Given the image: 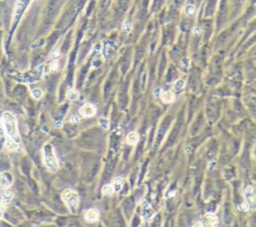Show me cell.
<instances>
[{"label":"cell","instance_id":"cell-1","mask_svg":"<svg viewBox=\"0 0 256 227\" xmlns=\"http://www.w3.org/2000/svg\"><path fill=\"white\" fill-rule=\"evenodd\" d=\"M2 124L5 129V132L8 134L9 137L13 139L18 138V128L17 121L15 115L10 111H5L2 114Z\"/></svg>","mask_w":256,"mask_h":227},{"label":"cell","instance_id":"cell-2","mask_svg":"<svg viewBox=\"0 0 256 227\" xmlns=\"http://www.w3.org/2000/svg\"><path fill=\"white\" fill-rule=\"evenodd\" d=\"M43 157H44V163L47 166V168L55 172L59 168V163L56 158V155L54 153V149L51 144H45L43 147Z\"/></svg>","mask_w":256,"mask_h":227},{"label":"cell","instance_id":"cell-3","mask_svg":"<svg viewBox=\"0 0 256 227\" xmlns=\"http://www.w3.org/2000/svg\"><path fill=\"white\" fill-rule=\"evenodd\" d=\"M63 202L70 208L71 210L75 211L77 209L79 203V195L76 191L72 189H65L61 194Z\"/></svg>","mask_w":256,"mask_h":227},{"label":"cell","instance_id":"cell-4","mask_svg":"<svg viewBox=\"0 0 256 227\" xmlns=\"http://www.w3.org/2000/svg\"><path fill=\"white\" fill-rule=\"evenodd\" d=\"M41 73H42V68H38V69L36 71H34V72L24 74L20 79H18V80L21 81V82H26V83L37 82L41 76Z\"/></svg>","mask_w":256,"mask_h":227},{"label":"cell","instance_id":"cell-5","mask_svg":"<svg viewBox=\"0 0 256 227\" xmlns=\"http://www.w3.org/2000/svg\"><path fill=\"white\" fill-rule=\"evenodd\" d=\"M79 111L83 117H92L96 113V106L91 103H86L80 108Z\"/></svg>","mask_w":256,"mask_h":227},{"label":"cell","instance_id":"cell-6","mask_svg":"<svg viewBox=\"0 0 256 227\" xmlns=\"http://www.w3.org/2000/svg\"><path fill=\"white\" fill-rule=\"evenodd\" d=\"M13 182V176L9 172H3L0 174V188H6L11 185Z\"/></svg>","mask_w":256,"mask_h":227},{"label":"cell","instance_id":"cell-7","mask_svg":"<svg viewBox=\"0 0 256 227\" xmlns=\"http://www.w3.org/2000/svg\"><path fill=\"white\" fill-rule=\"evenodd\" d=\"M99 217V212L97 209H94V208H91V209H88L84 214V218H85L86 221L88 222H94L96 221Z\"/></svg>","mask_w":256,"mask_h":227},{"label":"cell","instance_id":"cell-8","mask_svg":"<svg viewBox=\"0 0 256 227\" xmlns=\"http://www.w3.org/2000/svg\"><path fill=\"white\" fill-rule=\"evenodd\" d=\"M203 221L205 222L204 225L215 226L218 223V218L217 216L212 214V213H206V214L203 215Z\"/></svg>","mask_w":256,"mask_h":227},{"label":"cell","instance_id":"cell-9","mask_svg":"<svg viewBox=\"0 0 256 227\" xmlns=\"http://www.w3.org/2000/svg\"><path fill=\"white\" fill-rule=\"evenodd\" d=\"M5 146H6V148L11 152H16L19 150V145H18V143H16L15 139L11 138V137H9V138L5 141Z\"/></svg>","mask_w":256,"mask_h":227},{"label":"cell","instance_id":"cell-10","mask_svg":"<svg viewBox=\"0 0 256 227\" xmlns=\"http://www.w3.org/2000/svg\"><path fill=\"white\" fill-rule=\"evenodd\" d=\"M245 197L249 203H254L256 200V193L252 186H248L245 190Z\"/></svg>","mask_w":256,"mask_h":227},{"label":"cell","instance_id":"cell-11","mask_svg":"<svg viewBox=\"0 0 256 227\" xmlns=\"http://www.w3.org/2000/svg\"><path fill=\"white\" fill-rule=\"evenodd\" d=\"M139 139V135L137 132H130L127 135V138H126V142L129 145H135L137 142H138Z\"/></svg>","mask_w":256,"mask_h":227},{"label":"cell","instance_id":"cell-12","mask_svg":"<svg viewBox=\"0 0 256 227\" xmlns=\"http://www.w3.org/2000/svg\"><path fill=\"white\" fill-rule=\"evenodd\" d=\"M66 97L70 101H75L79 97V92L78 90H76L75 88H70V89H68L66 92Z\"/></svg>","mask_w":256,"mask_h":227},{"label":"cell","instance_id":"cell-13","mask_svg":"<svg viewBox=\"0 0 256 227\" xmlns=\"http://www.w3.org/2000/svg\"><path fill=\"white\" fill-rule=\"evenodd\" d=\"M161 97H162L163 101L167 102V103H170V102L174 101V99H175V96H174L173 92H171V91L163 92V93L161 94Z\"/></svg>","mask_w":256,"mask_h":227},{"label":"cell","instance_id":"cell-14","mask_svg":"<svg viewBox=\"0 0 256 227\" xmlns=\"http://www.w3.org/2000/svg\"><path fill=\"white\" fill-rule=\"evenodd\" d=\"M123 183H124V181H123V179L121 178V177L115 178L114 181H113V184H112L113 188H114V192L120 191L121 188L123 187Z\"/></svg>","mask_w":256,"mask_h":227},{"label":"cell","instance_id":"cell-15","mask_svg":"<svg viewBox=\"0 0 256 227\" xmlns=\"http://www.w3.org/2000/svg\"><path fill=\"white\" fill-rule=\"evenodd\" d=\"M5 144V129L3 127V124L0 121V150L3 148Z\"/></svg>","mask_w":256,"mask_h":227},{"label":"cell","instance_id":"cell-16","mask_svg":"<svg viewBox=\"0 0 256 227\" xmlns=\"http://www.w3.org/2000/svg\"><path fill=\"white\" fill-rule=\"evenodd\" d=\"M2 199H3L4 201H6L7 203L10 202L13 199V192L11 190H5L3 192V194H2Z\"/></svg>","mask_w":256,"mask_h":227},{"label":"cell","instance_id":"cell-17","mask_svg":"<svg viewBox=\"0 0 256 227\" xmlns=\"http://www.w3.org/2000/svg\"><path fill=\"white\" fill-rule=\"evenodd\" d=\"M102 192H103L104 195L110 196V195L114 192V188H113V186L110 185V184H106V185H104L103 188H102Z\"/></svg>","mask_w":256,"mask_h":227},{"label":"cell","instance_id":"cell-18","mask_svg":"<svg viewBox=\"0 0 256 227\" xmlns=\"http://www.w3.org/2000/svg\"><path fill=\"white\" fill-rule=\"evenodd\" d=\"M185 13L188 16H193L195 13H196V7L194 5H187L185 8Z\"/></svg>","mask_w":256,"mask_h":227},{"label":"cell","instance_id":"cell-19","mask_svg":"<svg viewBox=\"0 0 256 227\" xmlns=\"http://www.w3.org/2000/svg\"><path fill=\"white\" fill-rule=\"evenodd\" d=\"M31 95H32L33 98L40 99L42 97V95H43V91H42L41 89H39V88H35V89H33V90L31 91Z\"/></svg>","mask_w":256,"mask_h":227},{"label":"cell","instance_id":"cell-20","mask_svg":"<svg viewBox=\"0 0 256 227\" xmlns=\"http://www.w3.org/2000/svg\"><path fill=\"white\" fill-rule=\"evenodd\" d=\"M122 30L124 31V32L126 33H130V31L132 30V23H131V21H125V22L123 23V26H122Z\"/></svg>","mask_w":256,"mask_h":227},{"label":"cell","instance_id":"cell-21","mask_svg":"<svg viewBox=\"0 0 256 227\" xmlns=\"http://www.w3.org/2000/svg\"><path fill=\"white\" fill-rule=\"evenodd\" d=\"M184 85H185V82H184V80H182V79H179V80L176 81L175 84H174V89H175L176 91H180L181 89L184 87Z\"/></svg>","mask_w":256,"mask_h":227},{"label":"cell","instance_id":"cell-22","mask_svg":"<svg viewBox=\"0 0 256 227\" xmlns=\"http://www.w3.org/2000/svg\"><path fill=\"white\" fill-rule=\"evenodd\" d=\"M99 124L104 129L109 128V121H108V119H106V118H100V119H99Z\"/></svg>","mask_w":256,"mask_h":227},{"label":"cell","instance_id":"cell-23","mask_svg":"<svg viewBox=\"0 0 256 227\" xmlns=\"http://www.w3.org/2000/svg\"><path fill=\"white\" fill-rule=\"evenodd\" d=\"M58 68H59V63H58V61L56 59L50 63V65H49V70L50 71H56Z\"/></svg>","mask_w":256,"mask_h":227},{"label":"cell","instance_id":"cell-24","mask_svg":"<svg viewBox=\"0 0 256 227\" xmlns=\"http://www.w3.org/2000/svg\"><path fill=\"white\" fill-rule=\"evenodd\" d=\"M79 121H80V118H79L77 115H72L70 117V122L72 124H78Z\"/></svg>","mask_w":256,"mask_h":227},{"label":"cell","instance_id":"cell-25","mask_svg":"<svg viewBox=\"0 0 256 227\" xmlns=\"http://www.w3.org/2000/svg\"><path fill=\"white\" fill-rule=\"evenodd\" d=\"M6 208H7V202L4 201L3 199L0 200V211L3 212V211L6 210Z\"/></svg>","mask_w":256,"mask_h":227},{"label":"cell","instance_id":"cell-26","mask_svg":"<svg viewBox=\"0 0 256 227\" xmlns=\"http://www.w3.org/2000/svg\"><path fill=\"white\" fill-rule=\"evenodd\" d=\"M59 56H60V51L58 49H55L51 52V57L53 58V59H57Z\"/></svg>","mask_w":256,"mask_h":227},{"label":"cell","instance_id":"cell-27","mask_svg":"<svg viewBox=\"0 0 256 227\" xmlns=\"http://www.w3.org/2000/svg\"><path fill=\"white\" fill-rule=\"evenodd\" d=\"M239 209H241L243 211H247L249 209V204H248V203H243V204H241L239 206Z\"/></svg>","mask_w":256,"mask_h":227},{"label":"cell","instance_id":"cell-28","mask_svg":"<svg viewBox=\"0 0 256 227\" xmlns=\"http://www.w3.org/2000/svg\"><path fill=\"white\" fill-rule=\"evenodd\" d=\"M193 33H194V35H199V34L201 33V29L199 27H195L193 29Z\"/></svg>","mask_w":256,"mask_h":227},{"label":"cell","instance_id":"cell-29","mask_svg":"<svg viewBox=\"0 0 256 227\" xmlns=\"http://www.w3.org/2000/svg\"><path fill=\"white\" fill-rule=\"evenodd\" d=\"M55 125H56L57 128H61V127H62V122H61V121H57Z\"/></svg>","mask_w":256,"mask_h":227},{"label":"cell","instance_id":"cell-30","mask_svg":"<svg viewBox=\"0 0 256 227\" xmlns=\"http://www.w3.org/2000/svg\"><path fill=\"white\" fill-rule=\"evenodd\" d=\"M2 218V211H0V219Z\"/></svg>","mask_w":256,"mask_h":227}]
</instances>
